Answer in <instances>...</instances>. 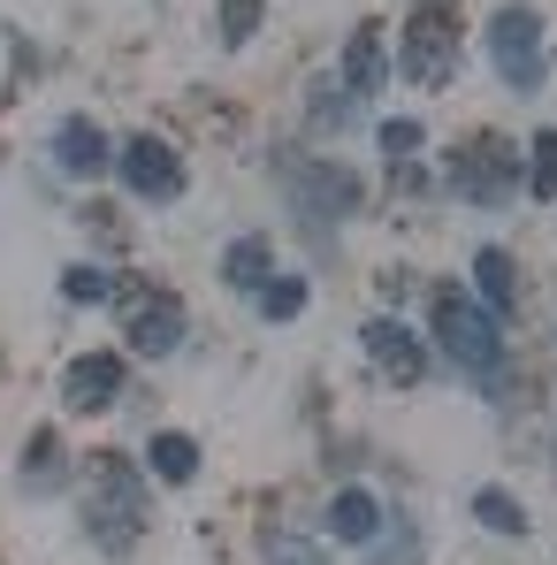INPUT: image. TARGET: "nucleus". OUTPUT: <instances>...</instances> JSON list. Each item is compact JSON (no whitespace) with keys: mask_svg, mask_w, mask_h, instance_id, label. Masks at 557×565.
<instances>
[{"mask_svg":"<svg viewBox=\"0 0 557 565\" xmlns=\"http://www.w3.org/2000/svg\"><path fill=\"white\" fill-rule=\"evenodd\" d=\"M436 344H443V360H459L465 375H496L504 367V337H496V313L489 306H473L459 290H443L436 298Z\"/></svg>","mask_w":557,"mask_h":565,"instance_id":"f257e3e1","label":"nucleus"},{"mask_svg":"<svg viewBox=\"0 0 557 565\" xmlns=\"http://www.w3.org/2000/svg\"><path fill=\"white\" fill-rule=\"evenodd\" d=\"M85 520L99 527L107 551H130V535L146 527V489L122 459H99L93 467V497H85Z\"/></svg>","mask_w":557,"mask_h":565,"instance_id":"f03ea898","label":"nucleus"},{"mask_svg":"<svg viewBox=\"0 0 557 565\" xmlns=\"http://www.w3.org/2000/svg\"><path fill=\"white\" fill-rule=\"evenodd\" d=\"M489 62L512 93H535L543 85V15L535 8H496L489 15Z\"/></svg>","mask_w":557,"mask_h":565,"instance_id":"7ed1b4c3","label":"nucleus"},{"mask_svg":"<svg viewBox=\"0 0 557 565\" xmlns=\"http://www.w3.org/2000/svg\"><path fill=\"white\" fill-rule=\"evenodd\" d=\"M122 337H130V352H146V360L176 352V344H184V298H176V290H138V298L122 306Z\"/></svg>","mask_w":557,"mask_h":565,"instance_id":"20e7f679","label":"nucleus"},{"mask_svg":"<svg viewBox=\"0 0 557 565\" xmlns=\"http://www.w3.org/2000/svg\"><path fill=\"white\" fill-rule=\"evenodd\" d=\"M451 184L489 206V199H504V191L519 184V153H512L504 138H473V146L459 153V169H451Z\"/></svg>","mask_w":557,"mask_h":565,"instance_id":"39448f33","label":"nucleus"},{"mask_svg":"<svg viewBox=\"0 0 557 565\" xmlns=\"http://www.w3.org/2000/svg\"><path fill=\"white\" fill-rule=\"evenodd\" d=\"M451 62H459V23H451L443 8H428V15L413 23V39H405V77H413V85H443Z\"/></svg>","mask_w":557,"mask_h":565,"instance_id":"423d86ee","label":"nucleus"},{"mask_svg":"<svg viewBox=\"0 0 557 565\" xmlns=\"http://www.w3.org/2000/svg\"><path fill=\"white\" fill-rule=\"evenodd\" d=\"M115 169H122V184L138 191V199H176V191H184V161H176L161 138H130V146L115 153Z\"/></svg>","mask_w":557,"mask_h":565,"instance_id":"0eeeda50","label":"nucleus"},{"mask_svg":"<svg viewBox=\"0 0 557 565\" xmlns=\"http://www.w3.org/2000/svg\"><path fill=\"white\" fill-rule=\"evenodd\" d=\"M282 184H290V199H298L313 222H336V214H352V206H360V184H352L344 169H321V161H313V169H306V161H290V169H282Z\"/></svg>","mask_w":557,"mask_h":565,"instance_id":"6e6552de","label":"nucleus"},{"mask_svg":"<svg viewBox=\"0 0 557 565\" xmlns=\"http://www.w3.org/2000/svg\"><path fill=\"white\" fill-rule=\"evenodd\" d=\"M115 390H122V360H115V352H85V360H69V375H62V405H69V413H107Z\"/></svg>","mask_w":557,"mask_h":565,"instance_id":"1a4fd4ad","label":"nucleus"},{"mask_svg":"<svg viewBox=\"0 0 557 565\" xmlns=\"http://www.w3.org/2000/svg\"><path fill=\"white\" fill-rule=\"evenodd\" d=\"M54 169H62V177H77V184L107 169V138H99L85 115H69V122L54 130Z\"/></svg>","mask_w":557,"mask_h":565,"instance_id":"9d476101","label":"nucleus"},{"mask_svg":"<svg viewBox=\"0 0 557 565\" xmlns=\"http://www.w3.org/2000/svg\"><path fill=\"white\" fill-rule=\"evenodd\" d=\"M360 344H367L374 367H382V375H397V382H420V367H428V360H420V344H413V329H397V321H367V337H360Z\"/></svg>","mask_w":557,"mask_h":565,"instance_id":"9b49d317","label":"nucleus"},{"mask_svg":"<svg viewBox=\"0 0 557 565\" xmlns=\"http://www.w3.org/2000/svg\"><path fill=\"white\" fill-rule=\"evenodd\" d=\"M329 535H336V543H374V535H382L374 489H336V497H329Z\"/></svg>","mask_w":557,"mask_h":565,"instance_id":"f8f14e48","label":"nucleus"},{"mask_svg":"<svg viewBox=\"0 0 557 565\" xmlns=\"http://www.w3.org/2000/svg\"><path fill=\"white\" fill-rule=\"evenodd\" d=\"M473 282H481V306H489V313H512V306H519V282H512V253L481 245V253H473Z\"/></svg>","mask_w":557,"mask_h":565,"instance_id":"ddd939ff","label":"nucleus"},{"mask_svg":"<svg viewBox=\"0 0 557 565\" xmlns=\"http://www.w3.org/2000/svg\"><path fill=\"white\" fill-rule=\"evenodd\" d=\"M268 276H276V253H268V237H237V245L222 253V282H237V290H260Z\"/></svg>","mask_w":557,"mask_h":565,"instance_id":"4468645a","label":"nucleus"},{"mask_svg":"<svg viewBox=\"0 0 557 565\" xmlns=\"http://www.w3.org/2000/svg\"><path fill=\"white\" fill-rule=\"evenodd\" d=\"M382 77H389V62H382V31H360L352 54H344V85H352V99H367V93H382Z\"/></svg>","mask_w":557,"mask_h":565,"instance_id":"2eb2a0df","label":"nucleus"},{"mask_svg":"<svg viewBox=\"0 0 557 565\" xmlns=\"http://www.w3.org/2000/svg\"><path fill=\"white\" fill-rule=\"evenodd\" d=\"M146 467L161 473V481H191V473H199V444L169 428V436H153V444H146Z\"/></svg>","mask_w":557,"mask_h":565,"instance_id":"dca6fc26","label":"nucleus"},{"mask_svg":"<svg viewBox=\"0 0 557 565\" xmlns=\"http://www.w3.org/2000/svg\"><path fill=\"white\" fill-rule=\"evenodd\" d=\"M473 520L496 527V535H527V504L504 497V489H473Z\"/></svg>","mask_w":557,"mask_h":565,"instance_id":"f3484780","label":"nucleus"},{"mask_svg":"<svg viewBox=\"0 0 557 565\" xmlns=\"http://www.w3.org/2000/svg\"><path fill=\"white\" fill-rule=\"evenodd\" d=\"M527 191H535V199H557V130H543V138L527 146Z\"/></svg>","mask_w":557,"mask_h":565,"instance_id":"a211bd4d","label":"nucleus"},{"mask_svg":"<svg viewBox=\"0 0 557 565\" xmlns=\"http://www.w3.org/2000/svg\"><path fill=\"white\" fill-rule=\"evenodd\" d=\"M298 306H306V282L298 276H268L260 282V313H268V321H290Z\"/></svg>","mask_w":557,"mask_h":565,"instance_id":"6ab92c4d","label":"nucleus"},{"mask_svg":"<svg viewBox=\"0 0 557 565\" xmlns=\"http://www.w3.org/2000/svg\"><path fill=\"white\" fill-rule=\"evenodd\" d=\"M62 290H69L77 306H99V298L115 290V276H107V268H69V276H62Z\"/></svg>","mask_w":557,"mask_h":565,"instance_id":"aec40b11","label":"nucleus"},{"mask_svg":"<svg viewBox=\"0 0 557 565\" xmlns=\"http://www.w3.org/2000/svg\"><path fill=\"white\" fill-rule=\"evenodd\" d=\"M253 23H260V0H222V39H229V46H245Z\"/></svg>","mask_w":557,"mask_h":565,"instance_id":"412c9836","label":"nucleus"},{"mask_svg":"<svg viewBox=\"0 0 557 565\" xmlns=\"http://www.w3.org/2000/svg\"><path fill=\"white\" fill-rule=\"evenodd\" d=\"M268 565H329L306 535H268Z\"/></svg>","mask_w":557,"mask_h":565,"instance_id":"4be33fe9","label":"nucleus"},{"mask_svg":"<svg viewBox=\"0 0 557 565\" xmlns=\"http://www.w3.org/2000/svg\"><path fill=\"white\" fill-rule=\"evenodd\" d=\"M382 153H389V161L420 153V122H382Z\"/></svg>","mask_w":557,"mask_h":565,"instance_id":"5701e85b","label":"nucleus"},{"mask_svg":"<svg viewBox=\"0 0 557 565\" xmlns=\"http://www.w3.org/2000/svg\"><path fill=\"white\" fill-rule=\"evenodd\" d=\"M374 565H413V535H405V527H397V535H389V543H382V551H374Z\"/></svg>","mask_w":557,"mask_h":565,"instance_id":"b1692460","label":"nucleus"}]
</instances>
